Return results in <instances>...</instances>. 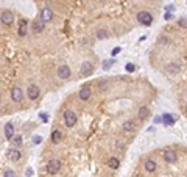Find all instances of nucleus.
Segmentation results:
<instances>
[{"label": "nucleus", "mask_w": 187, "mask_h": 177, "mask_svg": "<svg viewBox=\"0 0 187 177\" xmlns=\"http://www.w3.org/2000/svg\"><path fill=\"white\" fill-rule=\"evenodd\" d=\"M137 21H139V24L148 27V25L153 24V16L150 14V13H147V11H142V13L137 14Z\"/></svg>", "instance_id": "obj_1"}, {"label": "nucleus", "mask_w": 187, "mask_h": 177, "mask_svg": "<svg viewBox=\"0 0 187 177\" xmlns=\"http://www.w3.org/2000/svg\"><path fill=\"white\" fill-rule=\"evenodd\" d=\"M173 10H175V6H173V5H170V6H167V13H168V11H173Z\"/></svg>", "instance_id": "obj_35"}, {"label": "nucleus", "mask_w": 187, "mask_h": 177, "mask_svg": "<svg viewBox=\"0 0 187 177\" xmlns=\"http://www.w3.org/2000/svg\"><path fill=\"white\" fill-rule=\"evenodd\" d=\"M11 97L14 102H20L22 99H24V93H22V89L19 86H14V88L11 89Z\"/></svg>", "instance_id": "obj_9"}, {"label": "nucleus", "mask_w": 187, "mask_h": 177, "mask_svg": "<svg viewBox=\"0 0 187 177\" xmlns=\"http://www.w3.org/2000/svg\"><path fill=\"white\" fill-rule=\"evenodd\" d=\"M25 174H27V176H28V177H30V176H33V169H31V168H27V171H25Z\"/></svg>", "instance_id": "obj_32"}, {"label": "nucleus", "mask_w": 187, "mask_h": 177, "mask_svg": "<svg viewBox=\"0 0 187 177\" xmlns=\"http://www.w3.org/2000/svg\"><path fill=\"white\" fill-rule=\"evenodd\" d=\"M165 19H167V21L173 19V14H172V13H165Z\"/></svg>", "instance_id": "obj_34"}, {"label": "nucleus", "mask_w": 187, "mask_h": 177, "mask_svg": "<svg viewBox=\"0 0 187 177\" xmlns=\"http://www.w3.org/2000/svg\"><path fill=\"white\" fill-rule=\"evenodd\" d=\"M162 122L165 125H175V118L172 115H168V113H165V115L162 116Z\"/></svg>", "instance_id": "obj_16"}, {"label": "nucleus", "mask_w": 187, "mask_h": 177, "mask_svg": "<svg viewBox=\"0 0 187 177\" xmlns=\"http://www.w3.org/2000/svg\"><path fill=\"white\" fill-rule=\"evenodd\" d=\"M27 96H28L31 101H34V99L39 97V88L36 85H30L28 89H27Z\"/></svg>", "instance_id": "obj_8"}, {"label": "nucleus", "mask_w": 187, "mask_h": 177, "mask_svg": "<svg viewBox=\"0 0 187 177\" xmlns=\"http://www.w3.org/2000/svg\"><path fill=\"white\" fill-rule=\"evenodd\" d=\"M13 143H14L16 146H20V144H22V137H20V135H17V137H13Z\"/></svg>", "instance_id": "obj_24"}, {"label": "nucleus", "mask_w": 187, "mask_h": 177, "mask_svg": "<svg viewBox=\"0 0 187 177\" xmlns=\"http://www.w3.org/2000/svg\"><path fill=\"white\" fill-rule=\"evenodd\" d=\"M53 16H55V14H53V11L50 10V8H44L42 13H41V21L45 24V22H50V21H52Z\"/></svg>", "instance_id": "obj_11"}, {"label": "nucleus", "mask_w": 187, "mask_h": 177, "mask_svg": "<svg viewBox=\"0 0 187 177\" xmlns=\"http://www.w3.org/2000/svg\"><path fill=\"white\" fill-rule=\"evenodd\" d=\"M179 25H182V27H187V19H179Z\"/></svg>", "instance_id": "obj_33"}, {"label": "nucleus", "mask_w": 187, "mask_h": 177, "mask_svg": "<svg viewBox=\"0 0 187 177\" xmlns=\"http://www.w3.org/2000/svg\"><path fill=\"white\" fill-rule=\"evenodd\" d=\"M13 137H14V125L6 124L5 125V138L6 139H13Z\"/></svg>", "instance_id": "obj_13"}, {"label": "nucleus", "mask_w": 187, "mask_h": 177, "mask_svg": "<svg viewBox=\"0 0 187 177\" xmlns=\"http://www.w3.org/2000/svg\"><path fill=\"white\" fill-rule=\"evenodd\" d=\"M6 158L11 160V161H19L22 158V154H20V151H17V149H8Z\"/></svg>", "instance_id": "obj_6"}, {"label": "nucleus", "mask_w": 187, "mask_h": 177, "mask_svg": "<svg viewBox=\"0 0 187 177\" xmlns=\"http://www.w3.org/2000/svg\"><path fill=\"white\" fill-rule=\"evenodd\" d=\"M123 130H125V132L134 130V122H133V121H126L125 124H123Z\"/></svg>", "instance_id": "obj_21"}, {"label": "nucleus", "mask_w": 187, "mask_h": 177, "mask_svg": "<svg viewBox=\"0 0 187 177\" xmlns=\"http://www.w3.org/2000/svg\"><path fill=\"white\" fill-rule=\"evenodd\" d=\"M90 88H88V86H84V88L80 89V99L81 101H88V99L90 97Z\"/></svg>", "instance_id": "obj_14"}, {"label": "nucleus", "mask_w": 187, "mask_h": 177, "mask_svg": "<svg viewBox=\"0 0 187 177\" xmlns=\"http://www.w3.org/2000/svg\"><path fill=\"white\" fill-rule=\"evenodd\" d=\"M97 36H98L100 39H103V38H108V33H106L104 30H100L98 33H97Z\"/></svg>", "instance_id": "obj_25"}, {"label": "nucleus", "mask_w": 187, "mask_h": 177, "mask_svg": "<svg viewBox=\"0 0 187 177\" xmlns=\"http://www.w3.org/2000/svg\"><path fill=\"white\" fill-rule=\"evenodd\" d=\"M164 158L168 161V163H175L178 160V157H176V152L175 151H172V149H168V151L164 152Z\"/></svg>", "instance_id": "obj_12"}, {"label": "nucleus", "mask_w": 187, "mask_h": 177, "mask_svg": "<svg viewBox=\"0 0 187 177\" xmlns=\"http://www.w3.org/2000/svg\"><path fill=\"white\" fill-rule=\"evenodd\" d=\"M120 50H122L120 47H114V49H112V57H116L117 53H120Z\"/></svg>", "instance_id": "obj_29"}, {"label": "nucleus", "mask_w": 187, "mask_h": 177, "mask_svg": "<svg viewBox=\"0 0 187 177\" xmlns=\"http://www.w3.org/2000/svg\"><path fill=\"white\" fill-rule=\"evenodd\" d=\"M167 72H168V74H172V75L179 74V72H181V63L175 61V63H172V64H168L167 66Z\"/></svg>", "instance_id": "obj_10"}, {"label": "nucleus", "mask_w": 187, "mask_h": 177, "mask_svg": "<svg viewBox=\"0 0 187 177\" xmlns=\"http://www.w3.org/2000/svg\"><path fill=\"white\" fill-rule=\"evenodd\" d=\"M31 30L34 31V33H41V31L44 30V22L42 21H36V22H33V27H31Z\"/></svg>", "instance_id": "obj_15"}, {"label": "nucleus", "mask_w": 187, "mask_h": 177, "mask_svg": "<svg viewBox=\"0 0 187 177\" xmlns=\"http://www.w3.org/2000/svg\"><path fill=\"white\" fill-rule=\"evenodd\" d=\"M61 137H62V133L59 130H53L52 132V143H55V144L59 143L61 141Z\"/></svg>", "instance_id": "obj_18"}, {"label": "nucleus", "mask_w": 187, "mask_h": 177, "mask_svg": "<svg viewBox=\"0 0 187 177\" xmlns=\"http://www.w3.org/2000/svg\"><path fill=\"white\" fill-rule=\"evenodd\" d=\"M0 102H2V99H0Z\"/></svg>", "instance_id": "obj_36"}, {"label": "nucleus", "mask_w": 187, "mask_h": 177, "mask_svg": "<svg viewBox=\"0 0 187 177\" xmlns=\"http://www.w3.org/2000/svg\"><path fill=\"white\" fill-rule=\"evenodd\" d=\"M25 35H27V21L22 19L20 27H19V36H25Z\"/></svg>", "instance_id": "obj_20"}, {"label": "nucleus", "mask_w": 187, "mask_h": 177, "mask_svg": "<svg viewBox=\"0 0 187 177\" xmlns=\"http://www.w3.org/2000/svg\"><path fill=\"white\" fill-rule=\"evenodd\" d=\"M41 119H42L44 122H47V121H48V116L45 115V113H41Z\"/></svg>", "instance_id": "obj_31"}, {"label": "nucleus", "mask_w": 187, "mask_h": 177, "mask_svg": "<svg viewBox=\"0 0 187 177\" xmlns=\"http://www.w3.org/2000/svg\"><path fill=\"white\" fill-rule=\"evenodd\" d=\"M41 141H42V138H41L39 135H36V137H33V143H34V144H41Z\"/></svg>", "instance_id": "obj_28"}, {"label": "nucleus", "mask_w": 187, "mask_h": 177, "mask_svg": "<svg viewBox=\"0 0 187 177\" xmlns=\"http://www.w3.org/2000/svg\"><path fill=\"white\" fill-rule=\"evenodd\" d=\"M0 21H2L3 25H13V22H14V16H13V13L5 11V13H2V17H0Z\"/></svg>", "instance_id": "obj_7"}, {"label": "nucleus", "mask_w": 187, "mask_h": 177, "mask_svg": "<svg viewBox=\"0 0 187 177\" xmlns=\"http://www.w3.org/2000/svg\"><path fill=\"white\" fill-rule=\"evenodd\" d=\"M72 75V71H70V67L69 66H59L58 67V77L59 79H62V80H66V79H69V77Z\"/></svg>", "instance_id": "obj_5"}, {"label": "nucleus", "mask_w": 187, "mask_h": 177, "mask_svg": "<svg viewBox=\"0 0 187 177\" xmlns=\"http://www.w3.org/2000/svg\"><path fill=\"white\" fill-rule=\"evenodd\" d=\"M162 122V116H156L154 118V124H161Z\"/></svg>", "instance_id": "obj_30"}, {"label": "nucleus", "mask_w": 187, "mask_h": 177, "mask_svg": "<svg viewBox=\"0 0 187 177\" xmlns=\"http://www.w3.org/2000/svg\"><path fill=\"white\" fill-rule=\"evenodd\" d=\"M147 116H148V108L147 107H142L139 110V118H140V119H145Z\"/></svg>", "instance_id": "obj_22"}, {"label": "nucleus", "mask_w": 187, "mask_h": 177, "mask_svg": "<svg viewBox=\"0 0 187 177\" xmlns=\"http://www.w3.org/2000/svg\"><path fill=\"white\" fill-rule=\"evenodd\" d=\"M125 69L128 71V72H134V69H136V67H134V64H131V63H128V64L125 66Z\"/></svg>", "instance_id": "obj_27"}, {"label": "nucleus", "mask_w": 187, "mask_h": 177, "mask_svg": "<svg viewBox=\"0 0 187 177\" xmlns=\"http://www.w3.org/2000/svg\"><path fill=\"white\" fill-rule=\"evenodd\" d=\"M145 169H147L148 172L156 171V161H153V160H147V161H145Z\"/></svg>", "instance_id": "obj_19"}, {"label": "nucleus", "mask_w": 187, "mask_h": 177, "mask_svg": "<svg viewBox=\"0 0 187 177\" xmlns=\"http://www.w3.org/2000/svg\"><path fill=\"white\" fill-rule=\"evenodd\" d=\"M112 64H114V60H104L102 66H103V69H104V71H108V69H111V66H112Z\"/></svg>", "instance_id": "obj_23"}, {"label": "nucleus", "mask_w": 187, "mask_h": 177, "mask_svg": "<svg viewBox=\"0 0 187 177\" xmlns=\"http://www.w3.org/2000/svg\"><path fill=\"white\" fill-rule=\"evenodd\" d=\"M59 169H61V161L59 160H50L47 163V171L50 174H56Z\"/></svg>", "instance_id": "obj_3"}, {"label": "nucleus", "mask_w": 187, "mask_h": 177, "mask_svg": "<svg viewBox=\"0 0 187 177\" xmlns=\"http://www.w3.org/2000/svg\"><path fill=\"white\" fill-rule=\"evenodd\" d=\"M92 72H94V66L90 64L89 61H84L83 64H81L80 74L83 75V77H89V75H92Z\"/></svg>", "instance_id": "obj_4"}, {"label": "nucleus", "mask_w": 187, "mask_h": 177, "mask_svg": "<svg viewBox=\"0 0 187 177\" xmlns=\"http://www.w3.org/2000/svg\"><path fill=\"white\" fill-rule=\"evenodd\" d=\"M118 165H120V161H118V158H116V157H111L108 160V166L111 168V169H117Z\"/></svg>", "instance_id": "obj_17"}, {"label": "nucleus", "mask_w": 187, "mask_h": 177, "mask_svg": "<svg viewBox=\"0 0 187 177\" xmlns=\"http://www.w3.org/2000/svg\"><path fill=\"white\" fill-rule=\"evenodd\" d=\"M5 177H16V172L13 169H6L5 171Z\"/></svg>", "instance_id": "obj_26"}, {"label": "nucleus", "mask_w": 187, "mask_h": 177, "mask_svg": "<svg viewBox=\"0 0 187 177\" xmlns=\"http://www.w3.org/2000/svg\"><path fill=\"white\" fill-rule=\"evenodd\" d=\"M64 122H66V125L67 127H74L76 124V115L74 111H70V110H67L64 113Z\"/></svg>", "instance_id": "obj_2"}]
</instances>
